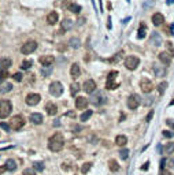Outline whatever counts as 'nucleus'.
<instances>
[{
	"mask_svg": "<svg viewBox=\"0 0 174 175\" xmlns=\"http://www.w3.org/2000/svg\"><path fill=\"white\" fill-rule=\"evenodd\" d=\"M167 163H169V167H170V168H174V160H173V159H170Z\"/></svg>",
	"mask_w": 174,
	"mask_h": 175,
	"instance_id": "nucleus-51",
	"label": "nucleus"
},
{
	"mask_svg": "<svg viewBox=\"0 0 174 175\" xmlns=\"http://www.w3.org/2000/svg\"><path fill=\"white\" fill-rule=\"evenodd\" d=\"M23 126H25V118H23L22 115H15V116L11 118L10 127H11L13 130H19V129H22Z\"/></svg>",
	"mask_w": 174,
	"mask_h": 175,
	"instance_id": "nucleus-3",
	"label": "nucleus"
},
{
	"mask_svg": "<svg viewBox=\"0 0 174 175\" xmlns=\"http://www.w3.org/2000/svg\"><path fill=\"white\" fill-rule=\"evenodd\" d=\"M128 1H130V0H128Z\"/></svg>",
	"mask_w": 174,
	"mask_h": 175,
	"instance_id": "nucleus-55",
	"label": "nucleus"
},
{
	"mask_svg": "<svg viewBox=\"0 0 174 175\" xmlns=\"http://www.w3.org/2000/svg\"><path fill=\"white\" fill-rule=\"evenodd\" d=\"M69 44L72 48H78L80 47V38H77V37H72L70 41H69Z\"/></svg>",
	"mask_w": 174,
	"mask_h": 175,
	"instance_id": "nucleus-27",
	"label": "nucleus"
},
{
	"mask_svg": "<svg viewBox=\"0 0 174 175\" xmlns=\"http://www.w3.org/2000/svg\"><path fill=\"white\" fill-rule=\"evenodd\" d=\"M23 175H36V170L34 168H26V170H23Z\"/></svg>",
	"mask_w": 174,
	"mask_h": 175,
	"instance_id": "nucleus-44",
	"label": "nucleus"
},
{
	"mask_svg": "<svg viewBox=\"0 0 174 175\" xmlns=\"http://www.w3.org/2000/svg\"><path fill=\"white\" fill-rule=\"evenodd\" d=\"M32 64H33V62H32V60H23L22 64H21V67H22L23 70H27V68L32 67Z\"/></svg>",
	"mask_w": 174,
	"mask_h": 175,
	"instance_id": "nucleus-41",
	"label": "nucleus"
},
{
	"mask_svg": "<svg viewBox=\"0 0 174 175\" xmlns=\"http://www.w3.org/2000/svg\"><path fill=\"white\" fill-rule=\"evenodd\" d=\"M0 127H1L3 130H6V131H10V130H11L10 125H7V123H4V122H1V123H0Z\"/></svg>",
	"mask_w": 174,
	"mask_h": 175,
	"instance_id": "nucleus-46",
	"label": "nucleus"
},
{
	"mask_svg": "<svg viewBox=\"0 0 174 175\" xmlns=\"http://www.w3.org/2000/svg\"><path fill=\"white\" fill-rule=\"evenodd\" d=\"M118 86H119V84H118V82H115V81H107V82H106V88H107V89H110V90L116 89Z\"/></svg>",
	"mask_w": 174,
	"mask_h": 175,
	"instance_id": "nucleus-33",
	"label": "nucleus"
},
{
	"mask_svg": "<svg viewBox=\"0 0 174 175\" xmlns=\"http://www.w3.org/2000/svg\"><path fill=\"white\" fill-rule=\"evenodd\" d=\"M116 75H118V71H111L110 74H108V77H107V81H115V78H116Z\"/></svg>",
	"mask_w": 174,
	"mask_h": 175,
	"instance_id": "nucleus-42",
	"label": "nucleus"
},
{
	"mask_svg": "<svg viewBox=\"0 0 174 175\" xmlns=\"http://www.w3.org/2000/svg\"><path fill=\"white\" fill-rule=\"evenodd\" d=\"M122 55H123V52L121 51V52H118L116 55H114V56H112V58L110 59L108 62H110V63H118V62L121 60V59H122Z\"/></svg>",
	"mask_w": 174,
	"mask_h": 175,
	"instance_id": "nucleus-32",
	"label": "nucleus"
},
{
	"mask_svg": "<svg viewBox=\"0 0 174 175\" xmlns=\"http://www.w3.org/2000/svg\"><path fill=\"white\" fill-rule=\"evenodd\" d=\"M145 30H147V26H145L144 23H141L140 27H138V34H137L138 38H144V37H145Z\"/></svg>",
	"mask_w": 174,
	"mask_h": 175,
	"instance_id": "nucleus-26",
	"label": "nucleus"
},
{
	"mask_svg": "<svg viewBox=\"0 0 174 175\" xmlns=\"http://www.w3.org/2000/svg\"><path fill=\"white\" fill-rule=\"evenodd\" d=\"M84 90L86 93H93L96 90V82L93 79H88V81L84 82Z\"/></svg>",
	"mask_w": 174,
	"mask_h": 175,
	"instance_id": "nucleus-12",
	"label": "nucleus"
},
{
	"mask_svg": "<svg viewBox=\"0 0 174 175\" xmlns=\"http://www.w3.org/2000/svg\"><path fill=\"white\" fill-rule=\"evenodd\" d=\"M166 88H167V82H166V81L161 82V84L158 85V90H159V93H161V94H163V93H165Z\"/></svg>",
	"mask_w": 174,
	"mask_h": 175,
	"instance_id": "nucleus-36",
	"label": "nucleus"
},
{
	"mask_svg": "<svg viewBox=\"0 0 174 175\" xmlns=\"http://www.w3.org/2000/svg\"><path fill=\"white\" fill-rule=\"evenodd\" d=\"M166 123H167V126H169V127L174 129V119H167V121H166Z\"/></svg>",
	"mask_w": 174,
	"mask_h": 175,
	"instance_id": "nucleus-48",
	"label": "nucleus"
},
{
	"mask_svg": "<svg viewBox=\"0 0 174 175\" xmlns=\"http://www.w3.org/2000/svg\"><path fill=\"white\" fill-rule=\"evenodd\" d=\"M11 64H13V60L8 58H1L0 59V70L1 71H7L10 67H11Z\"/></svg>",
	"mask_w": 174,
	"mask_h": 175,
	"instance_id": "nucleus-15",
	"label": "nucleus"
},
{
	"mask_svg": "<svg viewBox=\"0 0 174 175\" xmlns=\"http://www.w3.org/2000/svg\"><path fill=\"white\" fill-rule=\"evenodd\" d=\"M30 122L32 123H34V125H41L43 122H44V118H43V115L41 114H32L30 115Z\"/></svg>",
	"mask_w": 174,
	"mask_h": 175,
	"instance_id": "nucleus-17",
	"label": "nucleus"
},
{
	"mask_svg": "<svg viewBox=\"0 0 174 175\" xmlns=\"http://www.w3.org/2000/svg\"><path fill=\"white\" fill-rule=\"evenodd\" d=\"M140 103H141V99H140L138 94H132L128 99V107H129V109H137Z\"/></svg>",
	"mask_w": 174,
	"mask_h": 175,
	"instance_id": "nucleus-7",
	"label": "nucleus"
},
{
	"mask_svg": "<svg viewBox=\"0 0 174 175\" xmlns=\"http://www.w3.org/2000/svg\"><path fill=\"white\" fill-rule=\"evenodd\" d=\"M13 89V85L11 84H3V85L0 86V93H7L10 90Z\"/></svg>",
	"mask_w": 174,
	"mask_h": 175,
	"instance_id": "nucleus-31",
	"label": "nucleus"
},
{
	"mask_svg": "<svg viewBox=\"0 0 174 175\" xmlns=\"http://www.w3.org/2000/svg\"><path fill=\"white\" fill-rule=\"evenodd\" d=\"M69 10H70L72 13H74V14H80L81 6H78V4H70V6H69Z\"/></svg>",
	"mask_w": 174,
	"mask_h": 175,
	"instance_id": "nucleus-35",
	"label": "nucleus"
},
{
	"mask_svg": "<svg viewBox=\"0 0 174 175\" xmlns=\"http://www.w3.org/2000/svg\"><path fill=\"white\" fill-rule=\"evenodd\" d=\"M39 62L41 63V66L49 67V66L54 63V56H52V55H44V56H41V58L39 59Z\"/></svg>",
	"mask_w": 174,
	"mask_h": 175,
	"instance_id": "nucleus-11",
	"label": "nucleus"
},
{
	"mask_svg": "<svg viewBox=\"0 0 174 175\" xmlns=\"http://www.w3.org/2000/svg\"><path fill=\"white\" fill-rule=\"evenodd\" d=\"M163 152L167 153V155L173 153L174 152V142H167V144L165 145V148H163Z\"/></svg>",
	"mask_w": 174,
	"mask_h": 175,
	"instance_id": "nucleus-25",
	"label": "nucleus"
},
{
	"mask_svg": "<svg viewBox=\"0 0 174 175\" xmlns=\"http://www.w3.org/2000/svg\"><path fill=\"white\" fill-rule=\"evenodd\" d=\"M4 166L7 167V170H8V171H15V168H17V164H15L14 160H7Z\"/></svg>",
	"mask_w": 174,
	"mask_h": 175,
	"instance_id": "nucleus-29",
	"label": "nucleus"
},
{
	"mask_svg": "<svg viewBox=\"0 0 174 175\" xmlns=\"http://www.w3.org/2000/svg\"><path fill=\"white\" fill-rule=\"evenodd\" d=\"M41 100V96L37 93H30L26 96V99H25V101H26L27 105H30V107H33V105H37V104L40 103Z\"/></svg>",
	"mask_w": 174,
	"mask_h": 175,
	"instance_id": "nucleus-10",
	"label": "nucleus"
},
{
	"mask_svg": "<svg viewBox=\"0 0 174 175\" xmlns=\"http://www.w3.org/2000/svg\"><path fill=\"white\" fill-rule=\"evenodd\" d=\"M52 73V67L49 66V67H44V68H41V75L43 77H47V75H49Z\"/></svg>",
	"mask_w": 174,
	"mask_h": 175,
	"instance_id": "nucleus-39",
	"label": "nucleus"
},
{
	"mask_svg": "<svg viewBox=\"0 0 174 175\" xmlns=\"http://www.w3.org/2000/svg\"><path fill=\"white\" fill-rule=\"evenodd\" d=\"M119 157L122 159V160H126L128 157H129V149H121L119 151Z\"/></svg>",
	"mask_w": 174,
	"mask_h": 175,
	"instance_id": "nucleus-34",
	"label": "nucleus"
},
{
	"mask_svg": "<svg viewBox=\"0 0 174 175\" xmlns=\"http://www.w3.org/2000/svg\"><path fill=\"white\" fill-rule=\"evenodd\" d=\"M81 74V70H80V66L77 64V63H74L72 66V68H70V75L73 77V79H76V78H78Z\"/></svg>",
	"mask_w": 174,
	"mask_h": 175,
	"instance_id": "nucleus-21",
	"label": "nucleus"
},
{
	"mask_svg": "<svg viewBox=\"0 0 174 175\" xmlns=\"http://www.w3.org/2000/svg\"><path fill=\"white\" fill-rule=\"evenodd\" d=\"M6 171H7V167H6V166H1V167H0V175L3 174V172H6Z\"/></svg>",
	"mask_w": 174,
	"mask_h": 175,
	"instance_id": "nucleus-50",
	"label": "nucleus"
},
{
	"mask_svg": "<svg viewBox=\"0 0 174 175\" xmlns=\"http://www.w3.org/2000/svg\"><path fill=\"white\" fill-rule=\"evenodd\" d=\"M126 142H128V137L126 135H116V138H115V144L118 145V146H125Z\"/></svg>",
	"mask_w": 174,
	"mask_h": 175,
	"instance_id": "nucleus-23",
	"label": "nucleus"
},
{
	"mask_svg": "<svg viewBox=\"0 0 174 175\" xmlns=\"http://www.w3.org/2000/svg\"><path fill=\"white\" fill-rule=\"evenodd\" d=\"M171 59H173V55H170L167 51L159 54V60H161L163 64H166V66H169L170 63H171Z\"/></svg>",
	"mask_w": 174,
	"mask_h": 175,
	"instance_id": "nucleus-13",
	"label": "nucleus"
},
{
	"mask_svg": "<svg viewBox=\"0 0 174 175\" xmlns=\"http://www.w3.org/2000/svg\"><path fill=\"white\" fill-rule=\"evenodd\" d=\"M74 25L72 19H63V22L60 23V27H62V31H66V30H70Z\"/></svg>",
	"mask_w": 174,
	"mask_h": 175,
	"instance_id": "nucleus-22",
	"label": "nucleus"
},
{
	"mask_svg": "<svg viewBox=\"0 0 174 175\" xmlns=\"http://www.w3.org/2000/svg\"><path fill=\"white\" fill-rule=\"evenodd\" d=\"M162 175H170V172L169 171H167V172H166V171H162Z\"/></svg>",
	"mask_w": 174,
	"mask_h": 175,
	"instance_id": "nucleus-53",
	"label": "nucleus"
},
{
	"mask_svg": "<svg viewBox=\"0 0 174 175\" xmlns=\"http://www.w3.org/2000/svg\"><path fill=\"white\" fill-rule=\"evenodd\" d=\"M36 50H37V43L36 41H27V43H25V44L21 47V52H22L23 55H30V54H33Z\"/></svg>",
	"mask_w": 174,
	"mask_h": 175,
	"instance_id": "nucleus-4",
	"label": "nucleus"
},
{
	"mask_svg": "<svg viewBox=\"0 0 174 175\" xmlns=\"http://www.w3.org/2000/svg\"><path fill=\"white\" fill-rule=\"evenodd\" d=\"M33 168H34V170L36 171H43L44 170V164H43V163L41 162H36V163H33Z\"/></svg>",
	"mask_w": 174,
	"mask_h": 175,
	"instance_id": "nucleus-38",
	"label": "nucleus"
},
{
	"mask_svg": "<svg viewBox=\"0 0 174 175\" xmlns=\"http://www.w3.org/2000/svg\"><path fill=\"white\" fill-rule=\"evenodd\" d=\"M163 22H165V17H163L161 13H155L152 15V23H154L155 26H162Z\"/></svg>",
	"mask_w": 174,
	"mask_h": 175,
	"instance_id": "nucleus-14",
	"label": "nucleus"
},
{
	"mask_svg": "<svg viewBox=\"0 0 174 175\" xmlns=\"http://www.w3.org/2000/svg\"><path fill=\"white\" fill-rule=\"evenodd\" d=\"M58 13H55V11H52V13H49L48 15H47V22H48V25H55V23L58 22Z\"/></svg>",
	"mask_w": 174,
	"mask_h": 175,
	"instance_id": "nucleus-20",
	"label": "nucleus"
},
{
	"mask_svg": "<svg viewBox=\"0 0 174 175\" xmlns=\"http://www.w3.org/2000/svg\"><path fill=\"white\" fill-rule=\"evenodd\" d=\"M49 93L52 94V96H55V97H59V96L63 93L62 84H60V82H58V81L52 82V84L49 85Z\"/></svg>",
	"mask_w": 174,
	"mask_h": 175,
	"instance_id": "nucleus-6",
	"label": "nucleus"
},
{
	"mask_svg": "<svg viewBox=\"0 0 174 175\" xmlns=\"http://www.w3.org/2000/svg\"><path fill=\"white\" fill-rule=\"evenodd\" d=\"M140 88H141V90H143L144 93H151L155 86H154V84H152L148 78H143V79L140 81Z\"/></svg>",
	"mask_w": 174,
	"mask_h": 175,
	"instance_id": "nucleus-9",
	"label": "nucleus"
},
{
	"mask_svg": "<svg viewBox=\"0 0 174 175\" xmlns=\"http://www.w3.org/2000/svg\"><path fill=\"white\" fill-rule=\"evenodd\" d=\"M91 116H92V111H91V109H86L85 112H82V114H81L80 119H81V121H82V122H85V121H88V119H89Z\"/></svg>",
	"mask_w": 174,
	"mask_h": 175,
	"instance_id": "nucleus-28",
	"label": "nucleus"
},
{
	"mask_svg": "<svg viewBox=\"0 0 174 175\" xmlns=\"http://www.w3.org/2000/svg\"><path fill=\"white\" fill-rule=\"evenodd\" d=\"M13 111V104L8 100H0V118L4 119Z\"/></svg>",
	"mask_w": 174,
	"mask_h": 175,
	"instance_id": "nucleus-2",
	"label": "nucleus"
},
{
	"mask_svg": "<svg viewBox=\"0 0 174 175\" xmlns=\"http://www.w3.org/2000/svg\"><path fill=\"white\" fill-rule=\"evenodd\" d=\"M152 116H154V111H149V112H148V115L147 116H145V121L147 122H149L152 119Z\"/></svg>",
	"mask_w": 174,
	"mask_h": 175,
	"instance_id": "nucleus-49",
	"label": "nucleus"
},
{
	"mask_svg": "<svg viewBox=\"0 0 174 175\" xmlns=\"http://www.w3.org/2000/svg\"><path fill=\"white\" fill-rule=\"evenodd\" d=\"M138 64H140V59L137 56H128L125 59V67L128 70H136Z\"/></svg>",
	"mask_w": 174,
	"mask_h": 175,
	"instance_id": "nucleus-5",
	"label": "nucleus"
},
{
	"mask_svg": "<svg viewBox=\"0 0 174 175\" xmlns=\"http://www.w3.org/2000/svg\"><path fill=\"white\" fill-rule=\"evenodd\" d=\"M151 44L156 45V47H159L162 44V37L159 33H156V31H152L151 34Z\"/></svg>",
	"mask_w": 174,
	"mask_h": 175,
	"instance_id": "nucleus-19",
	"label": "nucleus"
},
{
	"mask_svg": "<svg viewBox=\"0 0 174 175\" xmlns=\"http://www.w3.org/2000/svg\"><path fill=\"white\" fill-rule=\"evenodd\" d=\"M173 1H174V0H167V3H169V4H170V3H173Z\"/></svg>",
	"mask_w": 174,
	"mask_h": 175,
	"instance_id": "nucleus-54",
	"label": "nucleus"
},
{
	"mask_svg": "<svg viewBox=\"0 0 174 175\" xmlns=\"http://www.w3.org/2000/svg\"><path fill=\"white\" fill-rule=\"evenodd\" d=\"M167 50H169V54L174 56V51H173V45H171V43H167Z\"/></svg>",
	"mask_w": 174,
	"mask_h": 175,
	"instance_id": "nucleus-47",
	"label": "nucleus"
},
{
	"mask_svg": "<svg viewBox=\"0 0 174 175\" xmlns=\"http://www.w3.org/2000/svg\"><path fill=\"white\" fill-rule=\"evenodd\" d=\"M65 146V139H63L62 133H55L48 141V149L52 152H59Z\"/></svg>",
	"mask_w": 174,
	"mask_h": 175,
	"instance_id": "nucleus-1",
	"label": "nucleus"
},
{
	"mask_svg": "<svg viewBox=\"0 0 174 175\" xmlns=\"http://www.w3.org/2000/svg\"><path fill=\"white\" fill-rule=\"evenodd\" d=\"M45 111H47V114L48 115H56V112H58V107H56V104L54 103H47V105H45Z\"/></svg>",
	"mask_w": 174,
	"mask_h": 175,
	"instance_id": "nucleus-18",
	"label": "nucleus"
},
{
	"mask_svg": "<svg viewBox=\"0 0 174 175\" xmlns=\"http://www.w3.org/2000/svg\"><path fill=\"white\" fill-rule=\"evenodd\" d=\"M13 78H14V79H15V81H22V78H23V75H22V74H21V73H15V74H14V75H13Z\"/></svg>",
	"mask_w": 174,
	"mask_h": 175,
	"instance_id": "nucleus-45",
	"label": "nucleus"
},
{
	"mask_svg": "<svg viewBox=\"0 0 174 175\" xmlns=\"http://www.w3.org/2000/svg\"><path fill=\"white\" fill-rule=\"evenodd\" d=\"M91 167H92V163H85L84 166L81 167V172H82V174H86V172L91 170Z\"/></svg>",
	"mask_w": 174,
	"mask_h": 175,
	"instance_id": "nucleus-40",
	"label": "nucleus"
},
{
	"mask_svg": "<svg viewBox=\"0 0 174 175\" xmlns=\"http://www.w3.org/2000/svg\"><path fill=\"white\" fill-rule=\"evenodd\" d=\"M91 103L93 105H100V104L106 103V96L103 94V92H96V94L91 96Z\"/></svg>",
	"mask_w": 174,
	"mask_h": 175,
	"instance_id": "nucleus-8",
	"label": "nucleus"
},
{
	"mask_svg": "<svg viewBox=\"0 0 174 175\" xmlns=\"http://www.w3.org/2000/svg\"><path fill=\"white\" fill-rule=\"evenodd\" d=\"M108 167H110V170L114 171V172L119 170V164H118L115 160H110V162H108Z\"/></svg>",
	"mask_w": 174,
	"mask_h": 175,
	"instance_id": "nucleus-30",
	"label": "nucleus"
},
{
	"mask_svg": "<svg viewBox=\"0 0 174 175\" xmlns=\"http://www.w3.org/2000/svg\"><path fill=\"white\" fill-rule=\"evenodd\" d=\"M163 135L167 137V138H170V137H171V133H169V131H163Z\"/></svg>",
	"mask_w": 174,
	"mask_h": 175,
	"instance_id": "nucleus-52",
	"label": "nucleus"
},
{
	"mask_svg": "<svg viewBox=\"0 0 174 175\" xmlns=\"http://www.w3.org/2000/svg\"><path fill=\"white\" fill-rule=\"evenodd\" d=\"M154 73L156 74V77H165L166 68L163 66H154Z\"/></svg>",
	"mask_w": 174,
	"mask_h": 175,
	"instance_id": "nucleus-24",
	"label": "nucleus"
},
{
	"mask_svg": "<svg viewBox=\"0 0 174 175\" xmlns=\"http://www.w3.org/2000/svg\"><path fill=\"white\" fill-rule=\"evenodd\" d=\"M7 77H8V71H0V84H3Z\"/></svg>",
	"mask_w": 174,
	"mask_h": 175,
	"instance_id": "nucleus-43",
	"label": "nucleus"
},
{
	"mask_svg": "<svg viewBox=\"0 0 174 175\" xmlns=\"http://www.w3.org/2000/svg\"><path fill=\"white\" fill-rule=\"evenodd\" d=\"M72 89H70V92H72V94L74 96V94L78 93V90H80V85L77 84V82H74V84H72V86H70Z\"/></svg>",
	"mask_w": 174,
	"mask_h": 175,
	"instance_id": "nucleus-37",
	"label": "nucleus"
},
{
	"mask_svg": "<svg viewBox=\"0 0 174 175\" xmlns=\"http://www.w3.org/2000/svg\"><path fill=\"white\" fill-rule=\"evenodd\" d=\"M76 107H77V109H85V108L88 107V100L85 99V97H82V96L77 97L76 99Z\"/></svg>",
	"mask_w": 174,
	"mask_h": 175,
	"instance_id": "nucleus-16",
	"label": "nucleus"
}]
</instances>
